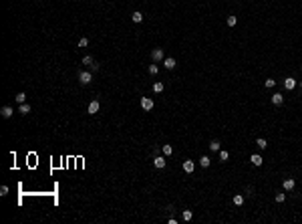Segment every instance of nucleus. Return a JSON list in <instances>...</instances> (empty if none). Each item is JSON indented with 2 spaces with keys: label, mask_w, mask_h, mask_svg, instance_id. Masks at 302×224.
I'll list each match as a JSON object with an SVG mask.
<instances>
[{
  "label": "nucleus",
  "mask_w": 302,
  "mask_h": 224,
  "mask_svg": "<svg viewBox=\"0 0 302 224\" xmlns=\"http://www.w3.org/2000/svg\"><path fill=\"white\" fill-rule=\"evenodd\" d=\"M79 81H81V85H89L91 81H93V75H91L89 71H83V73H79Z\"/></svg>",
  "instance_id": "1"
},
{
  "label": "nucleus",
  "mask_w": 302,
  "mask_h": 224,
  "mask_svg": "<svg viewBox=\"0 0 302 224\" xmlns=\"http://www.w3.org/2000/svg\"><path fill=\"white\" fill-rule=\"evenodd\" d=\"M151 59H153L155 63L163 61V49H153V51H151Z\"/></svg>",
  "instance_id": "2"
},
{
  "label": "nucleus",
  "mask_w": 302,
  "mask_h": 224,
  "mask_svg": "<svg viewBox=\"0 0 302 224\" xmlns=\"http://www.w3.org/2000/svg\"><path fill=\"white\" fill-rule=\"evenodd\" d=\"M141 107H143L145 111H151V109H153V99H149V97H141Z\"/></svg>",
  "instance_id": "3"
},
{
  "label": "nucleus",
  "mask_w": 302,
  "mask_h": 224,
  "mask_svg": "<svg viewBox=\"0 0 302 224\" xmlns=\"http://www.w3.org/2000/svg\"><path fill=\"white\" fill-rule=\"evenodd\" d=\"M99 109H101V103H99V101H91L89 107H87V111H89L91 115H95V113L99 111Z\"/></svg>",
  "instance_id": "4"
},
{
  "label": "nucleus",
  "mask_w": 302,
  "mask_h": 224,
  "mask_svg": "<svg viewBox=\"0 0 302 224\" xmlns=\"http://www.w3.org/2000/svg\"><path fill=\"white\" fill-rule=\"evenodd\" d=\"M296 85H298V83H296V79H294V77H286V79H284V87H286L288 91L294 89Z\"/></svg>",
  "instance_id": "5"
},
{
  "label": "nucleus",
  "mask_w": 302,
  "mask_h": 224,
  "mask_svg": "<svg viewBox=\"0 0 302 224\" xmlns=\"http://www.w3.org/2000/svg\"><path fill=\"white\" fill-rule=\"evenodd\" d=\"M250 162H252V164H254L256 168H260V166L264 164V159H262V156H258V154H252V156H250Z\"/></svg>",
  "instance_id": "6"
},
{
  "label": "nucleus",
  "mask_w": 302,
  "mask_h": 224,
  "mask_svg": "<svg viewBox=\"0 0 302 224\" xmlns=\"http://www.w3.org/2000/svg\"><path fill=\"white\" fill-rule=\"evenodd\" d=\"M193 170H195V164H193L191 159H185V162H183V172H187V174H191Z\"/></svg>",
  "instance_id": "7"
},
{
  "label": "nucleus",
  "mask_w": 302,
  "mask_h": 224,
  "mask_svg": "<svg viewBox=\"0 0 302 224\" xmlns=\"http://www.w3.org/2000/svg\"><path fill=\"white\" fill-rule=\"evenodd\" d=\"M282 186H284V190H294V186H296V182L292 178H286L284 182H282Z\"/></svg>",
  "instance_id": "8"
},
{
  "label": "nucleus",
  "mask_w": 302,
  "mask_h": 224,
  "mask_svg": "<svg viewBox=\"0 0 302 224\" xmlns=\"http://www.w3.org/2000/svg\"><path fill=\"white\" fill-rule=\"evenodd\" d=\"M272 103H274V105H282V103H284V95H282V93H274V95H272Z\"/></svg>",
  "instance_id": "9"
},
{
  "label": "nucleus",
  "mask_w": 302,
  "mask_h": 224,
  "mask_svg": "<svg viewBox=\"0 0 302 224\" xmlns=\"http://www.w3.org/2000/svg\"><path fill=\"white\" fill-rule=\"evenodd\" d=\"M153 164H155V168H159V170L165 168V157H163V156H157L155 159H153Z\"/></svg>",
  "instance_id": "10"
},
{
  "label": "nucleus",
  "mask_w": 302,
  "mask_h": 224,
  "mask_svg": "<svg viewBox=\"0 0 302 224\" xmlns=\"http://www.w3.org/2000/svg\"><path fill=\"white\" fill-rule=\"evenodd\" d=\"M0 115H2L4 119H10V117H12V107H8V105H6V107H2Z\"/></svg>",
  "instance_id": "11"
},
{
  "label": "nucleus",
  "mask_w": 302,
  "mask_h": 224,
  "mask_svg": "<svg viewBox=\"0 0 302 224\" xmlns=\"http://www.w3.org/2000/svg\"><path fill=\"white\" fill-rule=\"evenodd\" d=\"M210 164H212V159H210L208 156H201L200 157V166H201V168H210Z\"/></svg>",
  "instance_id": "12"
},
{
  "label": "nucleus",
  "mask_w": 302,
  "mask_h": 224,
  "mask_svg": "<svg viewBox=\"0 0 302 224\" xmlns=\"http://www.w3.org/2000/svg\"><path fill=\"white\" fill-rule=\"evenodd\" d=\"M131 20H133V22H141V20H143V14H141L139 10H135L133 14H131Z\"/></svg>",
  "instance_id": "13"
},
{
  "label": "nucleus",
  "mask_w": 302,
  "mask_h": 224,
  "mask_svg": "<svg viewBox=\"0 0 302 224\" xmlns=\"http://www.w3.org/2000/svg\"><path fill=\"white\" fill-rule=\"evenodd\" d=\"M163 65H165V69H173L175 67V59H163Z\"/></svg>",
  "instance_id": "14"
},
{
  "label": "nucleus",
  "mask_w": 302,
  "mask_h": 224,
  "mask_svg": "<svg viewBox=\"0 0 302 224\" xmlns=\"http://www.w3.org/2000/svg\"><path fill=\"white\" fill-rule=\"evenodd\" d=\"M18 111L22 113V115H28L30 113V105H26V103H20V109Z\"/></svg>",
  "instance_id": "15"
},
{
  "label": "nucleus",
  "mask_w": 302,
  "mask_h": 224,
  "mask_svg": "<svg viewBox=\"0 0 302 224\" xmlns=\"http://www.w3.org/2000/svg\"><path fill=\"white\" fill-rule=\"evenodd\" d=\"M256 146L260 147V149H266V147H268V144H266V139H264V137H260V139H256Z\"/></svg>",
  "instance_id": "16"
},
{
  "label": "nucleus",
  "mask_w": 302,
  "mask_h": 224,
  "mask_svg": "<svg viewBox=\"0 0 302 224\" xmlns=\"http://www.w3.org/2000/svg\"><path fill=\"white\" fill-rule=\"evenodd\" d=\"M234 204H236V206H242V204H244V196H242V194H236V196H234Z\"/></svg>",
  "instance_id": "17"
},
{
  "label": "nucleus",
  "mask_w": 302,
  "mask_h": 224,
  "mask_svg": "<svg viewBox=\"0 0 302 224\" xmlns=\"http://www.w3.org/2000/svg\"><path fill=\"white\" fill-rule=\"evenodd\" d=\"M163 89H165V87H163V83H159V81H157V83H153V93H161Z\"/></svg>",
  "instance_id": "18"
},
{
  "label": "nucleus",
  "mask_w": 302,
  "mask_h": 224,
  "mask_svg": "<svg viewBox=\"0 0 302 224\" xmlns=\"http://www.w3.org/2000/svg\"><path fill=\"white\" fill-rule=\"evenodd\" d=\"M220 146H222V144H220L218 139H213L212 144H210V149H212V152H220Z\"/></svg>",
  "instance_id": "19"
},
{
  "label": "nucleus",
  "mask_w": 302,
  "mask_h": 224,
  "mask_svg": "<svg viewBox=\"0 0 302 224\" xmlns=\"http://www.w3.org/2000/svg\"><path fill=\"white\" fill-rule=\"evenodd\" d=\"M161 152H163V156H171V154H173V147L171 146H161Z\"/></svg>",
  "instance_id": "20"
},
{
  "label": "nucleus",
  "mask_w": 302,
  "mask_h": 224,
  "mask_svg": "<svg viewBox=\"0 0 302 224\" xmlns=\"http://www.w3.org/2000/svg\"><path fill=\"white\" fill-rule=\"evenodd\" d=\"M83 65H87V67H93V65H95L93 57H83Z\"/></svg>",
  "instance_id": "21"
},
{
  "label": "nucleus",
  "mask_w": 302,
  "mask_h": 224,
  "mask_svg": "<svg viewBox=\"0 0 302 224\" xmlns=\"http://www.w3.org/2000/svg\"><path fill=\"white\" fill-rule=\"evenodd\" d=\"M191 218H193V212H191V210H183V220H185V222H190Z\"/></svg>",
  "instance_id": "22"
},
{
  "label": "nucleus",
  "mask_w": 302,
  "mask_h": 224,
  "mask_svg": "<svg viewBox=\"0 0 302 224\" xmlns=\"http://www.w3.org/2000/svg\"><path fill=\"white\" fill-rule=\"evenodd\" d=\"M228 157H230V154H228L226 149H220V159H222V162H226Z\"/></svg>",
  "instance_id": "23"
},
{
  "label": "nucleus",
  "mask_w": 302,
  "mask_h": 224,
  "mask_svg": "<svg viewBox=\"0 0 302 224\" xmlns=\"http://www.w3.org/2000/svg\"><path fill=\"white\" fill-rule=\"evenodd\" d=\"M264 85H266L268 89H272V87L276 85V81H274V79H266V81H264Z\"/></svg>",
  "instance_id": "24"
},
{
  "label": "nucleus",
  "mask_w": 302,
  "mask_h": 224,
  "mask_svg": "<svg viewBox=\"0 0 302 224\" xmlns=\"http://www.w3.org/2000/svg\"><path fill=\"white\" fill-rule=\"evenodd\" d=\"M236 22H238L236 16H228V26H236Z\"/></svg>",
  "instance_id": "25"
},
{
  "label": "nucleus",
  "mask_w": 302,
  "mask_h": 224,
  "mask_svg": "<svg viewBox=\"0 0 302 224\" xmlns=\"http://www.w3.org/2000/svg\"><path fill=\"white\" fill-rule=\"evenodd\" d=\"M24 101H26V95L24 93H18L16 95V103H24Z\"/></svg>",
  "instance_id": "26"
},
{
  "label": "nucleus",
  "mask_w": 302,
  "mask_h": 224,
  "mask_svg": "<svg viewBox=\"0 0 302 224\" xmlns=\"http://www.w3.org/2000/svg\"><path fill=\"white\" fill-rule=\"evenodd\" d=\"M157 71H159L157 63H155V65H149V73H151V75H157Z\"/></svg>",
  "instance_id": "27"
},
{
  "label": "nucleus",
  "mask_w": 302,
  "mask_h": 224,
  "mask_svg": "<svg viewBox=\"0 0 302 224\" xmlns=\"http://www.w3.org/2000/svg\"><path fill=\"white\" fill-rule=\"evenodd\" d=\"M284 200H286V194L278 192V194H276V202H284Z\"/></svg>",
  "instance_id": "28"
},
{
  "label": "nucleus",
  "mask_w": 302,
  "mask_h": 224,
  "mask_svg": "<svg viewBox=\"0 0 302 224\" xmlns=\"http://www.w3.org/2000/svg\"><path fill=\"white\" fill-rule=\"evenodd\" d=\"M87 45H89V38H81V41H79V46H81V49H85Z\"/></svg>",
  "instance_id": "29"
},
{
  "label": "nucleus",
  "mask_w": 302,
  "mask_h": 224,
  "mask_svg": "<svg viewBox=\"0 0 302 224\" xmlns=\"http://www.w3.org/2000/svg\"><path fill=\"white\" fill-rule=\"evenodd\" d=\"M6 194H8V186H2L0 188V196H6Z\"/></svg>",
  "instance_id": "30"
}]
</instances>
